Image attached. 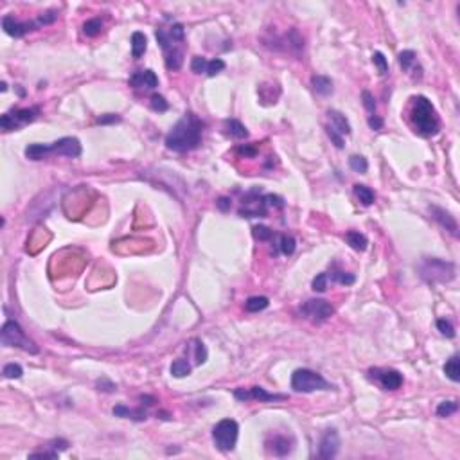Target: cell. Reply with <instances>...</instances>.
<instances>
[{
    "mask_svg": "<svg viewBox=\"0 0 460 460\" xmlns=\"http://www.w3.org/2000/svg\"><path fill=\"white\" fill-rule=\"evenodd\" d=\"M264 200H266V205L268 207H284V200L277 194H264Z\"/></svg>",
    "mask_w": 460,
    "mask_h": 460,
    "instance_id": "49",
    "label": "cell"
},
{
    "mask_svg": "<svg viewBox=\"0 0 460 460\" xmlns=\"http://www.w3.org/2000/svg\"><path fill=\"white\" fill-rule=\"evenodd\" d=\"M223 69H225V61L219 60V58H216V60L209 61V65H207V76L214 77L216 74H219Z\"/></svg>",
    "mask_w": 460,
    "mask_h": 460,
    "instance_id": "39",
    "label": "cell"
},
{
    "mask_svg": "<svg viewBox=\"0 0 460 460\" xmlns=\"http://www.w3.org/2000/svg\"><path fill=\"white\" fill-rule=\"evenodd\" d=\"M113 416L117 417H126V419H133V421H144L146 419V412L144 410H131V408L124 406V404H119V406L113 408Z\"/></svg>",
    "mask_w": 460,
    "mask_h": 460,
    "instance_id": "24",
    "label": "cell"
},
{
    "mask_svg": "<svg viewBox=\"0 0 460 460\" xmlns=\"http://www.w3.org/2000/svg\"><path fill=\"white\" fill-rule=\"evenodd\" d=\"M361 97H363V106L367 108V112L374 115V112H376V101H374V97H372V94L365 90V92L361 94Z\"/></svg>",
    "mask_w": 460,
    "mask_h": 460,
    "instance_id": "47",
    "label": "cell"
},
{
    "mask_svg": "<svg viewBox=\"0 0 460 460\" xmlns=\"http://www.w3.org/2000/svg\"><path fill=\"white\" fill-rule=\"evenodd\" d=\"M345 239H347L349 246L356 252H363L369 245L367 236L361 234V232H356V230H349L347 234H345Z\"/></svg>",
    "mask_w": 460,
    "mask_h": 460,
    "instance_id": "20",
    "label": "cell"
},
{
    "mask_svg": "<svg viewBox=\"0 0 460 460\" xmlns=\"http://www.w3.org/2000/svg\"><path fill=\"white\" fill-rule=\"evenodd\" d=\"M238 433L239 426L234 419H223L212 430V439H214L218 449L232 451L236 448V442H238Z\"/></svg>",
    "mask_w": 460,
    "mask_h": 460,
    "instance_id": "7",
    "label": "cell"
},
{
    "mask_svg": "<svg viewBox=\"0 0 460 460\" xmlns=\"http://www.w3.org/2000/svg\"><path fill=\"white\" fill-rule=\"evenodd\" d=\"M369 126L378 131V129L383 128V119H381L380 115H371V117H369Z\"/></svg>",
    "mask_w": 460,
    "mask_h": 460,
    "instance_id": "52",
    "label": "cell"
},
{
    "mask_svg": "<svg viewBox=\"0 0 460 460\" xmlns=\"http://www.w3.org/2000/svg\"><path fill=\"white\" fill-rule=\"evenodd\" d=\"M291 388L295 392L309 394V392L315 390H329L331 385L327 383L318 372L309 371V369H297L291 374Z\"/></svg>",
    "mask_w": 460,
    "mask_h": 460,
    "instance_id": "6",
    "label": "cell"
},
{
    "mask_svg": "<svg viewBox=\"0 0 460 460\" xmlns=\"http://www.w3.org/2000/svg\"><path fill=\"white\" fill-rule=\"evenodd\" d=\"M101 29H103V22L99 18H90L83 25V32H85L86 36H97L101 32Z\"/></svg>",
    "mask_w": 460,
    "mask_h": 460,
    "instance_id": "32",
    "label": "cell"
},
{
    "mask_svg": "<svg viewBox=\"0 0 460 460\" xmlns=\"http://www.w3.org/2000/svg\"><path fill=\"white\" fill-rule=\"evenodd\" d=\"M56 20H58V11H45L36 18L38 25H49V24H53V22H56Z\"/></svg>",
    "mask_w": 460,
    "mask_h": 460,
    "instance_id": "45",
    "label": "cell"
},
{
    "mask_svg": "<svg viewBox=\"0 0 460 460\" xmlns=\"http://www.w3.org/2000/svg\"><path fill=\"white\" fill-rule=\"evenodd\" d=\"M167 32H169V36L173 38L174 41H180V43H182L183 38H186V31H183V25L182 24L171 25V29Z\"/></svg>",
    "mask_w": 460,
    "mask_h": 460,
    "instance_id": "43",
    "label": "cell"
},
{
    "mask_svg": "<svg viewBox=\"0 0 460 460\" xmlns=\"http://www.w3.org/2000/svg\"><path fill=\"white\" fill-rule=\"evenodd\" d=\"M119 121H121V117L115 115V113H106V115L97 117V122H99V124H112V122H119Z\"/></svg>",
    "mask_w": 460,
    "mask_h": 460,
    "instance_id": "50",
    "label": "cell"
},
{
    "mask_svg": "<svg viewBox=\"0 0 460 460\" xmlns=\"http://www.w3.org/2000/svg\"><path fill=\"white\" fill-rule=\"evenodd\" d=\"M421 275L428 283H449L455 279V264L437 257L424 259L421 264Z\"/></svg>",
    "mask_w": 460,
    "mask_h": 460,
    "instance_id": "5",
    "label": "cell"
},
{
    "mask_svg": "<svg viewBox=\"0 0 460 460\" xmlns=\"http://www.w3.org/2000/svg\"><path fill=\"white\" fill-rule=\"evenodd\" d=\"M279 248L284 255H291L295 252V239L291 236H281L279 239Z\"/></svg>",
    "mask_w": 460,
    "mask_h": 460,
    "instance_id": "34",
    "label": "cell"
},
{
    "mask_svg": "<svg viewBox=\"0 0 460 460\" xmlns=\"http://www.w3.org/2000/svg\"><path fill=\"white\" fill-rule=\"evenodd\" d=\"M238 153L243 155V157H246V158H254L255 155H257V148H255V146H250V144L239 146Z\"/></svg>",
    "mask_w": 460,
    "mask_h": 460,
    "instance_id": "48",
    "label": "cell"
},
{
    "mask_svg": "<svg viewBox=\"0 0 460 460\" xmlns=\"http://www.w3.org/2000/svg\"><path fill=\"white\" fill-rule=\"evenodd\" d=\"M340 449V437L336 430H327L320 440V458H335Z\"/></svg>",
    "mask_w": 460,
    "mask_h": 460,
    "instance_id": "15",
    "label": "cell"
},
{
    "mask_svg": "<svg viewBox=\"0 0 460 460\" xmlns=\"http://www.w3.org/2000/svg\"><path fill=\"white\" fill-rule=\"evenodd\" d=\"M63 155V157L76 158L81 155V142L76 137H63L53 144H29L25 148V157L31 160H41L47 155Z\"/></svg>",
    "mask_w": 460,
    "mask_h": 460,
    "instance_id": "3",
    "label": "cell"
},
{
    "mask_svg": "<svg viewBox=\"0 0 460 460\" xmlns=\"http://www.w3.org/2000/svg\"><path fill=\"white\" fill-rule=\"evenodd\" d=\"M333 279H335L336 283L340 284H345V286H351V284H354V275L352 273H345V271H335L333 273Z\"/></svg>",
    "mask_w": 460,
    "mask_h": 460,
    "instance_id": "42",
    "label": "cell"
},
{
    "mask_svg": "<svg viewBox=\"0 0 460 460\" xmlns=\"http://www.w3.org/2000/svg\"><path fill=\"white\" fill-rule=\"evenodd\" d=\"M372 63L378 67V72H380L381 76L388 72V61H387V58H385V54L380 53V51H376V53L372 54Z\"/></svg>",
    "mask_w": 460,
    "mask_h": 460,
    "instance_id": "33",
    "label": "cell"
},
{
    "mask_svg": "<svg viewBox=\"0 0 460 460\" xmlns=\"http://www.w3.org/2000/svg\"><path fill=\"white\" fill-rule=\"evenodd\" d=\"M458 410V403L456 401H442L437 406V416L439 417H449Z\"/></svg>",
    "mask_w": 460,
    "mask_h": 460,
    "instance_id": "31",
    "label": "cell"
},
{
    "mask_svg": "<svg viewBox=\"0 0 460 460\" xmlns=\"http://www.w3.org/2000/svg\"><path fill=\"white\" fill-rule=\"evenodd\" d=\"M354 194H356V198L361 202V205H365V207L372 205V203H374V200H376L374 191H372L371 187H367V186H361V183H356V186H354Z\"/></svg>",
    "mask_w": 460,
    "mask_h": 460,
    "instance_id": "25",
    "label": "cell"
},
{
    "mask_svg": "<svg viewBox=\"0 0 460 460\" xmlns=\"http://www.w3.org/2000/svg\"><path fill=\"white\" fill-rule=\"evenodd\" d=\"M236 399L239 401H248V399H255L259 403H268V401H283L286 399V396H281V394H268L264 388L261 387H252L250 390H245V388H238L234 392Z\"/></svg>",
    "mask_w": 460,
    "mask_h": 460,
    "instance_id": "13",
    "label": "cell"
},
{
    "mask_svg": "<svg viewBox=\"0 0 460 460\" xmlns=\"http://www.w3.org/2000/svg\"><path fill=\"white\" fill-rule=\"evenodd\" d=\"M36 27H40L38 22H20L16 20L15 16H9V15L2 18V29L13 38H22L29 31H34Z\"/></svg>",
    "mask_w": 460,
    "mask_h": 460,
    "instance_id": "14",
    "label": "cell"
},
{
    "mask_svg": "<svg viewBox=\"0 0 460 460\" xmlns=\"http://www.w3.org/2000/svg\"><path fill=\"white\" fill-rule=\"evenodd\" d=\"M203 133V122L200 121L194 113H186L176 124L173 126L166 137L167 150L176 151V153H186V151L196 150L202 142Z\"/></svg>",
    "mask_w": 460,
    "mask_h": 460,
    "instance_id": "1",
    "label": "cell"
},
{
    "mask_svg": "<svg viewBox=\"0 0 460 460\" xmlns=\"http://www.w3.org/2000/svg\"><path fill=\"white\" fill-rule=\"evenodd\" d=\"M225 133L230 135L232 139H246L248 137V129L245 128V124H241V122L236 121V119H226Z\"/></svg>",
    "mask_w": 460,
    "mask_h": 460,
    "instance_id": "21",
    "label": "cell"
},
{
    "mask_svg": "<svg viewBox=\"0 0 460 460\" xmlns=\"http://www.w3.org/2000/svg\"><path fill=\"white\" fill-rule=\"evenodd\" d=\"M155 34H157V40L160 43L162 51L166 54V67L171 72L173 70H180V67L183 63V51L176 47V43H180V41H174L166 29H157Z\"/></svg>",
    "mask_w": 460,
    "mask_h": 460,
    "instance_id": "8",
    "label": "cell"
},
{
    "mask_svg": "<svg viewBox=\"0 0 460 460\" xmlns=\"http://www.w3.org/2000/svg\"><path fill=\"white\" fill-rule=\"evenodd\" d=\"M300 315L313 324H322L335 315V307L324 299H309L300 306Z\"/></svg>",
    "mask_w": 460,
    "mask_h": 460,
    "instance_id": "9",
    "label": "cell"
},
{
    "mask_svg": "<svg viewBox=\"0 0 460 460\" xmlns=\"http://www.w3.org/2000/svg\"><path fill=\"white\" fill-rule=\"evenodd\" d=\"M437 329H439L440 335H444L446 338H453V336H455V327H453V324L446 318L437 320Z\"/></svg>",
    "mask_w": 460,
    "mask_h": 460,
    "instance_id": "36",
    "label": "cell"
},
{
    "mask_svg": "<svg viewBox=\"0 0 460 460\" xmlns=\"http://www.w3.org/2000/svg\"><path fill=\"white\" fill-rule=\"evenodd\" d=\"M444 374L448 376L449 380L458 383L460 381V363H458V356H451V358L446 361L444 365Z\"/></svg>",
    "mask_w": 460,
    "mask_h": 460,
    "instance_id": "26",
    "label": "cell"
},
{
    "mask_svg": "<svg viewBox=\"0 0 460 460\" xmlns=\"http://www.w3.org/2000/svg\"><path fill=\"white\" fill-rule=\"evenodd\" d=\"M2 374H4V378H8V380H18V378H22L24 371H22V367L18 363H8L4 367V371H2Z\"/></svg>",
    "mask_w": 460,
    "mask_h": 460,
    "instance_id": "35",
    "label": "cell"
},
{
    "mask_svg": "<svg viewBox=\"0 0 460 460\" xmlns=\"http://www.w3.org/2000/svg\"><path fill=\"white\" fill-rule=\"evenodd\" d=\"M326 131H327V135H329V137H331L333 144H335L336 148H338V150H342V148H343V137H342V135H340L338 131H336V129L333 128L331 124L327 126V128H326Z\"/></svg>",
    "mask_w": 460,
    "mask_h": 460,
    "instance_id": "46",
    "label": "cell"
},
{
    "mask_svg": "<svg viewBox=\"0 0 460 460\" xmlns=\"http://www.w3.org/2000/svg\"><path fill=\"white\" fill-rule=\"evenodd\" d=\"M129 85L133 88H144V90H153L158 86V77L153 70H137L133 76L129 77Z\"/></svg>",
    "mask_w": 460,
    "mask_h": 460,
    "instance_id": "16",
    "label": "cell"
},
{
    "mask_svg": "<svg viewBox=\"0 0 460 460\" xmlns=\"http://www.w3.org/2000/svg\"><path fill=\"white\" fill-rule=\"evenodd\" d=\"M254 238L259 239V241H268V239L273 238V230H270L264 225H257L254 226Z\"/></svg>",
    "mask_w": 460,
    "mask_h": 460,
    "instance_id": "37",
    "label": "cell"
},
{
    "mask_svg": "<svg viewBox=\"0 0 460 460\" xmlns=\"http://www.w3.org/2000/svg\"><path fill=\"white\" fill-rule=\"evenodd\" d=\"M410 121H412L417 133L423 135V137H433V135L439 133L440 129L439 115H437L432 101L424 96H416L412 99Z\"/></svg>",
    "mask_w": 460,
    "mask_h": 460,
    "instance_id": "2",
    "label": "cell"
},
{
    "mask_svg": "<svg viewBox=\"0 0 460 460\" xmlns=\"http://www.w3.org/2000/svg\"><path fill=\"white\" fill-rule=\"evenodd\" d=\"M349 166H351L352 171H356V173H367L369 169V162L365 157H361V155H352L351 158H349Z\"/></svg>",
    "mask_w": 460,
    "mask_h": 460,
    "instance_id": "29",
    "label": "cell"
},
{
    "mask_svg": "<svg viewBox=\"0 0 460 460\" xmlns=\"http://www.w3.org/2000/svg\"><path fill=\"white\" fill-rule=\"evenodd\" d=\"M194 349H196V363L202 365L207 361V347L203 345V342H200V340H194Z\"/></svg>",
    "mask_w": 460,
    "mask_h": 460,
    "instance_id": "44",
    "label": "cell"
},
{
    "mask_svg": "<svg viewBox=\"0 0 460 460\" xmlns=\"http://www.w3.org/2000/svg\"><path fill=\"white\" fill-rule=\"evenodd\" d=\"M216 205H218V209H219V210H223V212H226V210L230 209V200H228V198H225V196H223V198H219L218 202H216Z\"/></svg>",
    "mask_w": 460,
    "mask_h": 460,
    "instance_id": "54",
    "label": "cell"
},
{
    "mask_svg": "<svg viewBox=\"0 0 460 460\" xmlns=\"http://www.w3.org/2000/svg\"><path fill=\"white\" fill-rule=\"evenodd\" d=\"M311 86L315 90L318 96H329L333 92V81L329 79L327 76H313L311 79Z\"/></svg>",
    "mask_w": 460,
    "mask_h": 460,
    "instance_id": "22",
    "label": "cell"
},
{
    "mask_svg": "<svg viewBox=\"0 0 460 460\" xmlns=\"http://www.w3.org/2000/svg\"><path fill=\"white\" fill-rule=\"evenodd\" d=\"M40 113L38 108H16L9 113H4L0 119V126L2 129L9 131V129H18L22 124H27L36 119V115Z\"/></svg>",
    "mask_w": 460,
    "mask_h": 460,
    "instance_id": "10",
    "label": "cell"
},
{
    "mask_svg": "<svg viewBox=\"0 0 460 460\" xmlns=\"http://www.w3.org/2000/svg\"><path fill=\"white\" fill-rule=\"evenodd\" d=\"M96 385H97V388L103 392H115V385H113L112 381L105 380V378H103V380H97Z\"/></svg>",
    "mask_w": 460,
    "mask_h": 460,
    "instance_id": "51",
    "label": "cell"
},
{
    "mask_svg": "<svg viewBox=\"0 0 460 460\" xmlns=\"http://www.w3.org/2000/svg\"><path fill=\"white\" fill-rule=\"evenodd\" d=\"M327 115L331 117V126L342 135V137L343 135H351V124H349V121L345 119L343 113H340L338 110H329Z\"/></svg>",
    "mask_w": 460,
    "mask_h": 460,
    "instance_id": "19",
    "label": "cell"
},
{
    "mask_svg": "<svg viewBox=\"0 0 460 460\" xmlns=\"http://www.w3.org/2000/svg\"><path fill=\"white\" fill-rule=\"evenodd\" d=\"M207 65H209V61H207L203 56H194L193 61H191V69H193V72L202 74V72H207Z\"/></svg>",
    "mask_w": 460,
    "mask_h": 460,
    "instance_id": "40",
    "label": "cell"
},
{
    "mask_svg": "<svg viewBox=\"0 0 460 460\" xmlns=\"http://www.w3.org/2000/svg\"><path fill=\"white\" fill-rule=\"evenodd\" d=\"M430 212H432V218L439 223L442 228H446L451 236H458V225H456V219L449 214L448 210L440 209V207H430Z\"/></svg>",
    "mask_w": 460,
    "mask_h": 460,
    "instance_id": "17",
    "label": "cell"
},
{
    "mask_svg": "<svg viewBox=\"0 0 460 460\" xmlns=\"http://www.w3.org/2000/svg\"><path fill=\"white\" fill-rule=\"evenodd\" d=\"M0 342L8 345V347H20L22 351L31 352V354H38L40 349L36 347V343L31 342V340L25 336V333L22 331V327L15 322V320H8V322L2 326V331H0Z\"/></svg>",
    "mask_w": 460,
    "mask_h": 460,
    "instance_id": "4",
    "label": "cell"
},
{
    "mask_svg": "<svg viewBox=\"0 0 460 460\" xmlns=\"http://www.w3.org/2000/svg\"><path fill=\"white\" fill-rule=\"evenodd\" d=\"M171 374L174 376V378H186V376L191 374V365L187 359L180 358V359H174L173 363H171Z\"/></svg>",
    "mask_w": 460,
    "mask_h": 460,
    "instance_id": "28",
    "label": "cell"
},
{
    "mask_svg": "<svg viewBox=\"0 0 460 460\" xmlns=\"http://www.w3.org/2000/svg\"><path fill=\"white\" fill-rule=\"evenodd\" d=\"M416 61H417V54L413 53V51H403V53L399 54V65L403 67V70H406V72L412 70Z\"/></svg>",
    "mask_w": 460,
    "mask_h": 460,
    "instance_id": "30",
    "label": "cell"
},
{
    "mask_svg": "<svg viewBox=\"0 0 460 460\" xmlns=\"http://www.w3.org/2000/svg\"><path fill=\"white\" fill-rule=\"evenodd\" d=\"M268 304H270V299L268 297H250V299L245 302V307L248 313H257V311L266 309Z\"/></svg>",
    "mask_w": 460,
    "mask_h": 460,
    "instance_id": "27",
    "label": "cell"
},
{
    "mask_svg": "<svg viewBox=\"0 0 460 460\" xmlns=\"http://www.w3.org/2000/svg\"><path fill=\"white\" fill-rule=\"evenodd\" d=\"M151 108H153L155 112H167V110H169V103H167L162 96L155 94V96H151Z\"/></svg>",
    "mask_w": 460,
    "mask_h": 460,
    "instance_id": "38",
    "label": "cell"
},
{
    "mask_svg": "<svg viewBox=\"0 0 460 460\" xmlns=\"http://www.w3.org/2000/svg\"><path fill=\"white\" fill-rule=\"evenodd\" d=\"M266 200L264 196H255V194H250L246 200H243V205L239 209V216L243 218H264L266 216Z\"/></svg>",
    "mask_w": 460,
    "mask_h": 460,
    "instance_id": "12",
    "label": "cell"
},
{
    "mask_svg": "<svg viewBox=\"0 0 460 460\" xmlns=\"http://www.w3.org/2000/svg\"><path fill=\"white\" fill-rule=\"evenodd\" d=\"M146 49H148V38H146V34L141 31H135L131 34V54H133V58H141L146 53Z\"/></svg>",
    "mask_w": 460,
    "mask_h": 460,
    "instance_id": "23",
    "label": "cell"
},
{
    "mask_svg": "<svg viewBox=\"0 0 460 460\" xmlns=\"http://www.w3.org/2000/svg\"><path fill=\"white\" fill-rule=\"evenodd\" d=\"M268 446H270L271 453L277 456H284L288 455V453L293 449V440L288 439V437L284 435H275L273 439L268 442Z\"/></svg>",
    "mask_w": 460,
    "mask_h": 460,
    "instance_id": "18",
    "label": "cell"
},
{
    "mask_svg": "<svg viewBox=\"0 0 460 460\" xmlns=\"http://www.w3.org/2000/svg\"><path fill=\"white\" fill-rule=\"evenodd\" d=\"M369 378L378 381L385 390H397L404 381L403 374L399 371H394V369H371Z\"/></svg>",
    "mask_w": 460,
    "mask_h": 460,
    "instance_id": "11",
    "label": "cell"
},
{
    "mask_svg": "<svg viewBox=\"0 0 460 460\" xmlns=\"http://www.w3.org/2000/svg\"><path fill=\"white\" fill-rule=\"evenodd\" d=\"M327 281H329V275L327 273H318L315 279H313V290L318 291V293H322V291H326L327 288Z\"/></svg>",
    "mask_w": 460,
    "mask_h": 460,
    "instance_id": "41",
    "label": "cell"
},
{
    "mask_svg": "<svg viewBox=\"0 0 460 460\" xmlns=\"http://www.w3.org/2000/svg\"><path fill=\"white\" fill-rule=\"evenodd\" d=\"M31 458H56L58 451H41V453H32L29 455Z\"/></svg>",
    "mask_w": 460,
    "mask_h": 460,
    "instance_id": "53",
    "label": "cell"
}]
</instances>
